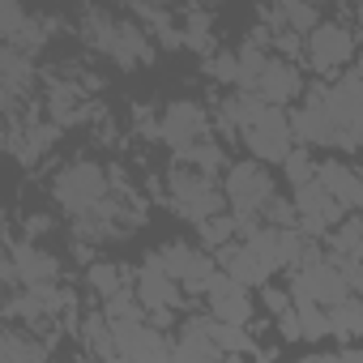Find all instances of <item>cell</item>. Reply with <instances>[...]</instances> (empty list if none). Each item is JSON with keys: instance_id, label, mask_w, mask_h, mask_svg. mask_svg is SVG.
Listing matches in <instances>:
<instances>
[{"instance_id": "cell-1", "label": "cell", "mask_w": 363, "mask_h": 363, "mask_svg": "<svg viewBox=\"0 0 363 363\" xmlns=\"http://www.w3.org/2000/svg\"><path fill=\"white\" fill-rule=\"evenodd\" d=\"M111 175L99 167V162H69L56 179H52V197L73 214V218H86L94 214L111 193Z\"/></svg>"}, {"instance_id": "cell-2", "label": "cell", "mask_w": 363, "mask_h": 363, "mask_svg": "<svg viewBox=\"0 0 363 363\" xmlns=\"http://www.w3.org/2000/svg\"><path fill=\"white\" fill-rule=\"evenodd\" d=\"M167 193L179 206V214H189L193 223H206L214 214H223L227 193H218V184L210 179V171H171L167 175Z\"/></svg>"}, {"instance_id": "cell-3", "label": "cell", "mask_w": 363, "mask_h": 363, "mask_svg": "<svg viewBox=\"0 0 363 363\" xmlns=\"http://www.w3.org/2000/svg\"><path fill=\"white\" fill-rule=\"evenodd\" d=\"M223 193H227V206L235 210V218L248 223V218H257V214L265 210V201L274 197V179L261 171V162H235V167H227Z\"/></svg>"}, {"instance_id": "cell-4", "label": "cell", "mask_w": 363, "mask_h": 363, "mask_svg": "<svg viewBox=\"0 0 363 363\" xmlns=\"http://www.w3.org/2000/svg\"><path fill=\"white\" fill-rule=\"evenodd\" d=\"M291 137H295V128H291V120L278 111V103H265V107L252 116V124L244 128V145H248L261 162H286V154L295 150Z\"/></svg>"}, {"instance_id": "cell-5", "label": "cell", "mask_w": 363, "mask_h": 363, "mask_svg": "<svg viewBox=\"0 0 363 363\" xmlns=\"http://www.w3.org/2000/svg\"><path fill=\"white\" fill-rule=\"evenodd\" d=\"M350 282H346V274L333 265V261H316V265H303V269H295V282H291V295H312L316 303H325V308H333V303H342V299H350Z\"/></svg>"}, {"instance_id": "cell-6", "label": "cell", "mask_w": 363, "mask_h": 363, "mask_svg": "<svg viewBox=\"0 0 363 363\" xmlns=\"http://www.w3.org/2000/svg\"><path fill=\"white\" fill-rule=\"evenodd\" d=\"M295 210H299V227L308 235H320L325 227L342 223V201L320 184V179H308V184H295Z\"/></svg>"}, {"instance_id": "cell-7", "label": "cell", "mask_w": 363, "mask_h": 363, "mask_svg": "<svg viewBox=\"0 0 363 363\" xmlns=\"http://www.w3.org/2000/svg\"><path fill=\"white\" fill-rule=\"evenodd\" d=\"M111 333H116L120 359H171V354H175V346H167L162 333H158L154 325H145V316L111 320Z\"/></svg>"}, {"instance_id": "cell-8", "label": "cell", "mask_w": 363, "mask_h": 363, "mask_svg": "<svg viewBox=\"0 0 363 363\" xmlns=\"http://www.w3.org/2000/svg\"><path fill=\"white\" fill-rule=\"evenodd\" d=\"M145 261L162 265L175 282H189V286H197L201 278H210V274H214V261H210L201 248H189V244H167V248L150 252Z\"/></svg>"}, {"instance_id": "cell-9", "label": "cell", "mask_w": 363, "mask_h": 363, "mask_svg": "<svg viewBox=\"0 0 363 363\" xmlns=\"http://www.w3.org/2000/svg\"><path fill=\"white\" fill-rule=\"evenodd\" d=\"M350 52H354V39H350V30L337 26V22H320V26L308 35V56H312V65H316L320 73L342 69V65L350 60Z\"/></svg>"}, {"instance_id": "cell-10", "label": "cell", "mask_w": 363, "mask_h": 363, "mask_svg": "<svg viewBox=\"0 0 363 363\" xmlns=\"http://www.w3.org/2000/svg\"><path fill=\"white\" fill-rule=\"evenodd\" d=\"M291 128H295V137H299L303 145H337V124H333V116H329V107H325L320 86H316V90L308 94V103L295 111Z\"/></svg>"}, {"instance_id": "cell-11", "label": "cell", "mask_w": 363, "mask_h": 363, "mask_svg": "<svg viewBox=\"0 0 363 363\" xmlns=\"http://www.w3.org/2000/svg\"><path fill=\"white\" fill-rule=\"evenodd\" d=\"M206 133H210V120L197 103H171L162 111V141H171V150H189Z\"/></svg>"}, {"instance_id": "cell-12", "label": "cell", "mask_w": 363, "mask_h": 363, "mask_svg": "<svg viewBox=\"0 0 363 363\" xmlns=\"http://www.w3.org/2000/svg\"><path fill=\"white\" fill-rule=\"evenodd\" d=\"M320 94H325V107H329V116H333L337 133H342L350 120H359V116H363V73H346L342 82L320 86Z\"/></svg>"}, {"instance_id": "cell-13", "label": "cell", "mask_w": 363, "mask_h": 363, "mask_svg": "<svg viewBox=\"0 0 363 363\" xmlns=\"http://www.w3.org/2000/svg\"><path fill=\"white\" fill-rule=\"evenodd\" d=\"M9 257H13V265H18V274H22V286H39V282H56V278H60V261H56L52 252L35 248V240L18 244V240L9 235Z\"/></svg>"}, {"instance_id": "cell-14", "label": "cell", "mask_w": 363, "mask_h": 363, "mask_svg": "<svg viewBox=\"0 0 363 363\" xmlns=\"http://www.w3.org/2000/svg\"><path fill=\"white\" fill-rule=\"evenodd\" d=\"M218 265L235 278V282H244V286H265L269 282V274H274V265L257 252V248H248V244H227V248H218Z\"/></svg>"}, {"instance_id": "cell-15", "label": "cell", "mask_w": 363, "mask_h": 363, "mask_svg": "<svg viewBox=\"0 0 363 363\" xmlns=\"http://www.w3.org/2000/svg\"><path fill=\"white\" fill-rule=\"evenodd\" d=\"M316 179L346 206V210H363V175L354 167H346L342 158H329L316 167Z\"/></svg>"}, {"instance_id": "cell-16", "label": "cell", "mask_w": 363, "mask_h": 363, "mask_svg": "<svg viewBox=\"0 0 363 363\" xmlns=\"http://www.w3.org/2000/svg\"><path fill=\"white\" fill-rule=\"evenodd\" d=\"M137 299H141L150 312H158V308H175V303H179V282H175L162 265L145 261L141 274H137Z\"/></svg>"}, {"instance_id": "cell-17", "label": "cell", "mask_w": 363, "mask_h": 363, "mask_svg": "<svg viewBox=\"0 0 363 363\" xmlns=\"http://www.w3.org/2000/svg\"><path fill=\"white\" fill-rule=\"evenodd\" d=\"M299 90H303V82H299L295 65L269 56V65H265V73H261V82H257V94H261L265 103H278V107H282V103H291Z\"/></svg>"}, {"instance_id": "cell-18", "label": "cell", "mask_w": 363, "mask_h": 363, "mask_svg": "<svg viewBox=\"0 0 363 363\" xmlns=\"http://www.w3.org/2000/svg\"><path fill=\"white\" fill-rule=\"evenodd\" d=\"M227 350L214 342L210 333V320L206 316H193L184 320V329H179V342H175V354L171 359H223Z\"/></svg>"}, {"instance_id": "cell-19", "label": "cell", "mask_w": 363, "mask_h": 363, "mask_svg": "<svg viewBox=\"0 0 363 363\" xmlns=\"http://www.w3.org/2000/svg\"><path fill=\"white\" fill-rule=\"evenodd\" d=\"M48 354H52V346L35 342V329L26 333V329L9 325L5 333H0V363H43Z\"/></svg>"}, {"instance_id": "cell-20", "label": "cell", "mask_w": 363, "mask_h": 363, "mask_svg": "<svg viewBox=\"0 0 363 363\" xmlns=\"http://www.w3.org/2000/svg\"><path fill=\"white\" fill-rule=\"evenodd\" d=\"M107 56H111L120 69H137V65L150 60V39L137 30V22H120V26H116V39H111V48H107Z\"/></svg>"}, {"instance_id": "cell-21", "label": "cell", "mask_w": 363, "mask_h": 363, "mask_svg": "<svg viewBox=\"0 0 363 363\" xmlns=\"http://www.w3.org/2000/svg\"><path fill=\"white\" fill-rule=\"evenodd\" d=\"M175 158H179V162H189V167H201V171H210V175H214V171H218V167L227 162L223 145H218V141H214L210 133H206V137H197V141H193L189 150H175Z\"/></svg>"}, {"instance_id": "cell-22", "label": "cell", "mask_w": 363, "mask_h": 363, "mask_svg": "<svg viewBox=\"0 0 363 363\" xmlns=\"http://www.w3.org/2000/svg\"><path fill=\"white\" fill-rule=\"evenodd\" d=\"M329 329L333 337H363V303L359 299H342L329 308Z\"/></svg>"}, {"instance_id": "cell-23", "label": "cell", "mask_w": 363, "mask_h": 363, "mask_svg": "<svg viewBox=\"0 0 363 363\" xmlns=\"http://www.w3.org/2000/svg\"><path fill=\"white\" fill-rule=\"evenodd\" d=\"M116 26H120V22H116L111 13L94 9V5L82 13V30H86V43H90V48H99V52H107V48H111V39H116Z\"/></svg>"}, {"instance_id": "cell-24", "label": "cell", "mask_w": 363, "mask_h": 363, "mask_svg": "<svg viewBox=\"0 0 363 363\" xmlns=\"http://www.w3.org/2000/svg\"><path fill=\"white\" fill-rule=\"evenodd\" d=\"M291 299H295V312H299V325H303V337H308V342L333 333V329H329V312H320L325 303H316L312 295H291Z\"/></svg>"}, {"instance_id": "cell-25", "label": "cell", "mask_w": 363, "mask_h": 363, "mask_svg": "<svg viewBox=\"0 0 363 363\" xmlns=\"http://www.w3.org/2000/svg\"><path fill=\"white\" fill-rule=\"evenodd\" d=\"M278 9L286 18V26L295 35H312L320 26V9H316V0H278Z\"/></svg>"}, {"instance_id": "cell-26", "label": "cell", "mask_w": 363, "mask_h": 363, "mask_svg": "<svg viewBox=\"0 0 363 363\" xmlns=\"http://www.w3.org/2000/svg\"><path fill=\"white\" fill-rule=\"evenodd\" d=\"M210 312H214L218 320H231V325H248V316H252V303H248L244 286H235V291H227V295L210 299Z\"/></svg>"}, {"instance_id": "cell-27", "label": "cell", "mask_w": 363, "mask_h": 363, "mask_svg": "<svg viewBox=\"0 0 363 363\" xmlns=\"http://www.w3.org/2000/svg\"><path fill=\"white\" fill-rule=\"evenodd\" d=\"M86 278H90V286H94V295L111 299L116 291H124V278H128V269H120V265H111V261H94Z\"/></svg>"}, {"instance_id": "cell-28", "label": "cell", "mask_w": 363, "mask_h": 363, "mask_svg": "<svg viewBox=\"0 0 363 363\" xmlns=\"http://www.w3.org/2000/svg\"><path fill=\"white\" fill-rule=\"evenodd\" d=\"M329 248L333 252H363V218H342L333 231H329Z\"/></svg>"}, {"instance_id": "cell-29", "label": "cell", "mask_w": 363, "mask_h": 363, "mask_svg": "<svg viewBox=\"0 0 363 363\" xmlns=\"http://www.w3.org/2000/svg\"><path fill=\"white\" fill-rule=\"evenodd\" d=\"M265 65H269V56H265L261 48H244V52H240V82H235V86L257 94V82H261Z\"/></svg>"}, {"instance_id": "cell-30", "label": "cell", "mask_w": 363, "mask_h": 363, "mask_svg": "<svg viewBox=\"0 0 363 363\" xmlns=\"http://www.w3.org/2000/svg\"><path fill=\"white\" fill-rule=\"evenodd\" d=\"M235 218H223V214H214V218H206V223H197V231H201V240H206V248H227L231 244V235H235Z\"/></svg>"}, {"instance_id": "cell-31", "label": "cell", "mask_w": 363, "mask_h": 363, "mask_svg": "<svg viewBox=\"0 0 363 363\" xmlns=\"http://www.w3.org/2000/svg\"><path fill=\"white\" fill-rule=\"evenodd\" d=\"M261 218H265V223H274V227H299L295 197H291V201H286V197H269V201H265V210H261Z\"/></svg>"}, {"instance_id": "cell-32", "label": "cell", "mask_w": 363, "mask_h": 363, "mask_svg": "<svg viewBox=\"0 0 363 363\" xmlns=\"http://www.w3.org/2000/svg\"><path fill=\"white\" fill-rule=\"evenodd\" d=\"M282 167H286V179H291V184H308V179H316V162L308 158V150H291Z\"/></svg>"}, {"instance_id": "cell-33", "label": "cell", "mask_w": 363, "mask_h": 363, "mask_svg": "<svg viewBox=\"0 0 363 363\" xmlns=\"http://www.w3.org/2000/svg\"><path fill=\"white\" fill-rule=\"evenodd\" d=\"M184 43L197 48V52L210 48V18H206V13H193V18H189V26H184Z\"/></svg>"}, {"instance_id": "cell-34", "label": "cell", "mask_w": 363, "mask_h": 363, "mask_svg": "<svg viewBox=\"0 0 363 363\" xmlns=\"http://www.w3.org/2000/svg\"><path fill=\"white\" fill-rule=\"evenodd\" d=\"M210 77H218V82H240V56H231V52H218L214 60H210Z\"/></svg>"}, {"instance_id": "cell-35", "label": "cell", "mask_w": 363, "mask_h": 363, "mask_svg": "<svg viewBox=\"0 0 363 363\" xmlns=\"http://www.w3.org/2000/svg\"><path fill=\"white\" fill-rule=\"evenodd\" d=\"M278 329H282V337H286V342H299V337H303L299 312H295V308H286V312H282V320H278Z\"/></svg>"}, {"instance_id": "cell-36", "label": "cell", "mask_w": 363, "mask_h": 363, "mask_svg": "<svg viewBox=\"0 0 363 363\" xmlns=\"http://www.w3.org/2000/svg\"><path fill=\"white\" fill-rule=\"evenodd\" d=\"M286 295H291V291H274V286H269V291H265V308L282 316V312H286V308L295 303V299H286Z\"/></svg>"}, {"instance_id": "cell-37", "label": "cell", "mask_w": 363, "mask_h": 363, "mask_svg": "<svg viewBox=\"0 0 363 363\" xmlns=\"http://www.w3.org/2000/svg\"><path fill=\"white\" fill-rule=\"evenodd\" d=\"M133 5H137V13H145V18H154V13H158L154 5H162V0H133Z\"/></svg>"}, {"instance_id": "cell-38", "label": "cell", "mask_w": 363, "mask_h": 363, "mask_svg": "<svg viewBox=\"0 0 363 363\" xmlns=\"http://www.w3.org/2000/svg\"><path fill=\"white\" fill-rule=\"evenodd\" d=\"M354 73H363V52H359V69H354Z\"/></svg>"}]
</instances>
